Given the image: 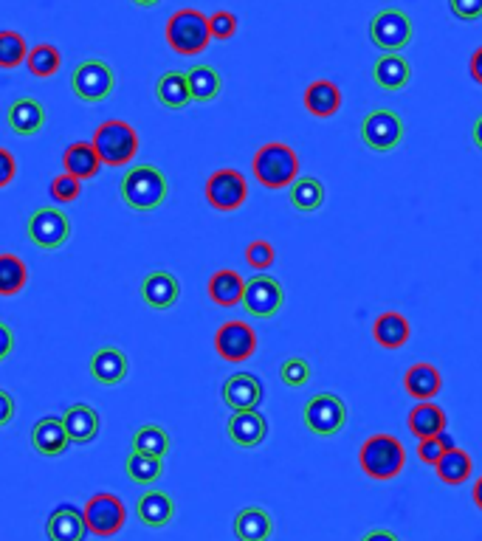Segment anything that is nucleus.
Returning <instances> with one entry per match:
<instances>
[{"instance_id":"obj_1","label":"nucleus","mask_w":482,"mask_h":541,"mask_svg":"<svg viewBox=\"0 0 482 541\" xmlns=\"http://www.w3.org/2000/svg\"><path fill=\"white\" fill-rule=\"evenodd\" d=\"M119 189H122V201L133 212H156L158 206L167 201V195H170V184H167L164 172L153 167V164L130 167Z\"/></svg>"},{"instance_id":"obj_2","label":"nucleus","mask_w":482,"mask_h":541,"mask_svg":"<svg viewBox=\"0 0 482 541\" xmlns=\"http://www.w3.org/2000/svg\"><path fill=\"white\" fill-rule=\"evenodd\" d=\"M358 463L370 480H395L406 465L404 443L392 434H373L361 443Z\"/></svg>"},{"instance_id":"obj_3","label":"nucleus","mask_w":482,"mask_h":541,"mask_svg":"<svg viewBox=\"0 0 482 541\" xmlns=\"http://www.w3.org/2000/svg\"><path fill=\"white\" fill-rule=\"evenodd\" d=\"M251 170L265 189H285V186H294L299 178V155L294 147L271 141L254 153Z\"/></svg>"},{"instance_id":"obj_4","label":"nucleus","mask_w":482,"mask_h":541,"mask_svg":"<svg viewBox=\"0 0 482 541\" xmlns=\"http://www.w3.org/2000/svg\"><path fill=\"white\" fill-rule=\"evenodd\" d=\"M167 43L175 54L184 57H195L203 54L209 43H212V31H209V17L198 12V9H178L175 15L167 20Z\"/></svg>"},{"instance_id":"obj_5","label":"nucleus","mask_w":482,"mask_h":541,"mask_svg":"<svg viewBox=\"0 0 482 541\" xmlns=\"http://www.w3.org/2000/svg\"><path fill=\"white\" fill-rule=\"evenodd\" d=\"M91 144H94L96 155L102 158V164L125 167L139 153V133L133 130V124L122 122V119H110V122H102L96 127Z\"/></svg>"},{"instance_id":"obj_6","label":"nucleus","mask_w":482,"mask_h":541,"mask_svg":"<svg viewBox=\"0 0 482 541\" xmlns=\"http://www.w3.org/2000/svg\"><path fill=\"white\" fill-rule=\"evenodd\" d=\"M302 420L316 437H336L347 423V403L333 392H319L302 406Z\"/></svg>"},{"instance_id":"obj_7","label":"nucleus","mask_w":482,"mask_h":541,"mask_svg":"<svg viewBox=\"0 0 482 541\" xmlns=\"http://www.w3.org/2000/svg\"><path fill=\"white\" fill-rule=\"evenodd\" d=\"M412 37H415V26L401 9H381L370 20V40L384 54H401L412 43Z\"/></svg>"},{"instance_id":"obj_8","label":"nucleus","mask_w":482,"mask_h":541,"mask_svg":"<svg viewBox=\"0 0 482 541\" xmlns=\"http://www.w3.org/2000/svg\"><path fill=\"white\" fill-rule=\"evenodd\" d=\"M116 88V74L105 60H85L79 62L71 74V91L77 93V99L88 105L105 102Z\"/></svg>"},{"instance_id":"obj_9","label":"nucleus","mask_w":482,"mask_h":541,"mask_svg":"<svg viewBox=\"0 0 482 541\" xmlns=\"http://www.w3.org/2000/svg\"><path fill=\"white\" fill-rule=\"evenodd\" d=\"M82 516H85L88 533H94L99 539H110V536H116V533L125 527L127 508L119 496L96 494L88 499V505H85Z\"/></svg>"},{"instance_id":"obj_10","label":"nucleus","mask_w":482,"mask_h":541,"mask_svg":"<svg viewBox=\"0 0 482 541\" xmlns=\"http://www.w3.org/2000/svg\"><path fill=\"white\" fill-rule=\"evenodd\" d=\"M361 141L375 153H392L404 141V122L395 110L378 108L364 116L361 122Z\"/></svg>"},{"instance_id":"obj_11","label":"nucleus","mask_w":482,"mask_h":541,"mask_svg":"<svg viewBox=\"0 0 482 541\" xmlns=\"http://www.w3.org/2000/svg\"><path fill=\"white\" fill-rule=\"evenodd\" d=\"M26 232H29V240H32L34 246L54 251V248H63L65 243H68V237H71V220H68L63 209L43 206V209H37V212L29 217Z\"/></svg>"},{"instance_id":"obj_12","label":"nucleus","mask_w":482,"mask_h":541,"mask_svg":"<svg viewBox=\"0 0 482 541\" xmlns=\"http://www.w3.org/2000/svg\"><path fill=\"white\" fill-rule=\"evenodd\" d=\"M249 198V184L237 170H218L206 181V201L218 212H237Z\"/></svg>"},{"instance_id":"obj_13","label":"nucleus","mask_w":482,"mask_h":541,"mask_svg":"<svg viewBox=\"0 0 482 541\" xmlns=\"http://www.w3.org/2000/svg\"><path fill=\"white\" fill-rule=\"evenodd\" d=\"M285 305V291H282L280 279L257 274L246 282V294H243V308L249 316L257 319H271L277 316Z\"/></svg>"},{"instance_id":"obj_14","label":"nucleus","mask_w":482,"mask_h":541,"mask_svg":"<svg viewBox=\"0 0 482 541\" xmlns=\"http://www.w3.org/2000/svg\"><path fill=\"white\" fill-rule=\"evenodd\" d=\"M215 350L223 361H249L257 353V333L246 322H226L215 333Z\"/></svg>"},{"instance_id":"obj_15","label":"nucleus","mask_w":482,"mask_h":541,"mask_svg":"<svg viewBox=\"0 0 482 541\" xmlns=\"http://www.w3.org/2000/svg\"><path fill=\"white\" fill-rule=\"evenodd\" d=\"M223 403L232 412H254L263 403V381L251 372H234L223 384Z\"/></svg>"},{"instance_id":"obj_16","label":"nucleus","mask_w":482,"mask_h":541,"mask_svg":"<svg viewBox=\"0 0 482 541\" xmlns=\"http://www.w3.org/2000/svg\"><path fill=\"white\" fill-rule=\"evenodd\" d=\"M226 434L237 449H257L268 437V420L260 409L254 412H232L226 423Z\"/></svg>"},{"instance_id":"obj_17","label":"nucleus","mask_w":482,"mask_h":541,"mask_svg":"<svg viewBox=\"0 0 482 541\" xmlns=\"http://www.w3.org/2000/svg\"><path fill=\"white\" fill-rule=\"evenodd\" d=\"M181 296V282L172 277L170 271H153L141 282V299L147 302V308L170 310Z\"/></svg>"},{"instance_id":"obj_18","label":"nucleus","mask_w":482,"mask_h":541,"mask_svg":"<svg viewBox=\"0 0 482 541\" xmlns=\"http://www.w3.org/2000/svg\"><path fill=\"white\" fill-rule=\"evenodd\" d=\"M302 102H305V110H308L311 116H316V119H330V116H336L339 108H342V91H339V85L330 82V79H316V82H311V85L305 88Z\"/></svg>"},{"instance_id":"obj_19","label":"nucleus","mask_w":482,"mask_h":541,"mask_svg":"<svg viewBox=\"0 0 482 541\" xmlns=\"http://www.w3.org/2000/svg\"><path fill=\"white\" fill-rule=\"evenodd\" d=\"M46 536L48 541H85V536H88L85 516L74 505H60L48 516Z\"/></svg>"},{"instance_id":"obj_20","label":"nucleus","mask_w":482,"mask_h":541,"mask_svg":"<svg viewBox=\"0 0 482 541\" xmlns=\"http://www.w3.org/2000/svg\"><path fill=\"white\" fill-rule=\"evenodd\" d=\"M65 432H68V440L77 443V446H88L94 443L96 434H99V415H96L94 406L88 403H74L65 409Z\"/></svg>"},{"instance_id":"obj_21","label":"nucleus","mask_w":482,"mask_h":541,"mask_svg":"<svg viewBox=\"0 0 482 541\" xmlns=\"http://www.w3.org/2000/svg\"><path fill=\"white\" fill-rule=\"evenodd\" d=\"M136 516L144 527L161 530L175 519V502L164 491H144L136 502Z\"/></svg>"},{"instance_id":"obj_22","label":"nucleus","mask_w":482,"mask_h":541,"mask_svg":"<svg viewBox=\"0 0 482 541\" xmlns=\"http://www.w3.org/2000/svg\"><path fill=\"white\" fill-rule=\"evenodd\" d=\"M130 372V364H127V356L119 350V347H102L96 350L94 358H91V375L102 387H116L122 384Z\"/></svg>"},{"instance_id":"obj_23","label":"nucleus","mask_w":482,"mask_h":541,"mask_svg":"<svg viewBox=\"0 0 482 541\" xmlns=\"http://www.w3.org/2000/svg\"><path fill=\"white\" fill-rule=\"evenodd\" d=\"M6 119H9V127L15 130L17 136H34L46 124V108L32 96H23V99H15L9 105Z\"/></svg>"},{"instance_id":"obj_24","label":"nucleus","mask_w":482,"mask_h":541,"mask_svg":"<svg viewBox=\"0 0 482 541\" xmlns=\"http://www.w3.org/2000/svg\"><path fill=\"white\" fill-rule=\"evenodd\" d=\"M209 299L218 305V308H234V305H243V294H246V279L240 277L232 268H220L209 279Z\"/></svg>"},{"instance_id":"obj_25","label":"nucleus","mask_w":482,"mask_h":541,"mask_svg":"<svg viewBox=\"0 0 482 541\" xmlns=\"http://www.w3.org/2000/svg\"><path fill=\"white\" fill-rule=\"evenodd\" d=\"M412 79V65L401 54H381L373 65V82L384 91H401Z\"/></svg>"},{"instance_id":"obj_26","label":"nucleus","mask_w":482,"mask_h":541,"mask_svg":"<svg viewBox=\"0 0 482 541\" xmlns=\"http://www.w3.org/2000/svg\"><path fill=\"white\" fill-rule=\"evenodd\" d=\"M68 432H65V423L60 418H43L34 423L32 429V446L37 454L43 457H60L68 449Z\"/></svg>"},{"instance_id":"obj_27","label":"nucleus","mask_w":482,"mask_h":541,"mask_svg":"<svg viewBox=\"0 0 482 541\" xmlns=\"http://www.w3.org/2000/svg\"><path fill=\"white\" fill-rule=\"evenodd\" d=\"M234 536L237 541H268L274 536V519L265 508H243L234 516Z\"/></svg>"},{"instance_id":"obj_28","label":"nucleus","mask_w":482,"mask_h":541,"mask_svg":"<svg viewBox=\"0 0 482 541\" xmlns=\"http://www.w3.org/2000/svg\"><path fill=\"white\" fill-rule=\"evenodd\" d=\"M404 387L409 392V398H415L420 403L432 401L443 389V378L432 364H412L404 375Z\"/></svg>"},{"instance_id":"obj_29","label":"nucleus","mask_w":482,"mask_h":541,"mask_svg":"<svg viewBox=\"0 0 482 541\" xmlns=\"http://www.w3.org/2000/svg\"><path fill=\"white\" fill-rule=\"evenodd\" d=\"M412 336V327L406 322V316L387 310L375 319L373 325V339L384 347V350H401L406 341Z\"/></svg>"},{"instance_id":"obj_30","label":"nucleus","mask_w":482,"mask_h":541,"mask_svg":"<svg viewBox=\"0 0 482 541\" xmlns=\"http://www.w3.org/2000/svg\"><path fill=\"white\" fill-rule=\"evenodd\" d=\"M63 167L68 175H74L79 181H88V178H96V172L102 167V158L96 155L91 141H77V144L65 147Z\"/></svg>"},{"instance_id":"obj_31","label":"nucleus","mask_w":482,"mask_h":541,"mask_svg":"<svg viewBox=\"0 0 482 541\" xmlns=\"http://www.w3.org/2000/svg\"><path fill=\"white\" fill-rule=\"evenodd\" d=\"M156 99L161 108L167 110H184L192 102V93H189V82L184 71H167L161 74L156 82Z\"/></svg>"},{"instance_id":"obj_32","label":"nucleus","mask_w":482,"mask_h":541,"mask_svg":"<svg viewBox=\"0 0 482 541\" xmlns=\"http://www.w3.org/2000/svg\"><path fill=\"white\" fill-rule=\"evenodd\" d=\"M406 423H409V432L415 434L418 440H426V437H437V434L446 432V423H449V420H446V412H443L437 403L423 401L409 412Z\"/></svg>"},{"instance_id":"obj_33","label":"nucleus","mask_w":482,"mask_h":541,"mask_svg":"<svg viewBox=\"0 0 482 541\" xmlns=\"http://www.w3.org/2000/svg\"><path fill=\"white\" fill-rule=\"evenodd\" d=\"M187 82L192 102H215L223 88V79L212 65H192L187 71Z\"/></svg>"},{"instance_id":"obj_34","label":"nucleus","mask_w":482,"mask_h":541,"mask_svg":"<svg viewBox=\"0 0 482 541\" xmlns=\"http://www.w3.org/2000/svg\"><path fill=\"white\" fill-rule=\"evenodd\" d=\"M435 471L440 482H446V485H463V482H468V477H471L474 463H471L468 451H463L460 446H454V449H449L443 457H440V463L435 465Z\"/></svg>"},{"instance_id":"obj_35","label":"nucleus","mask_w":482,"mask_h":541,"mask_svg":"<svg viewBox=\"0 0 482 541\" xmlns=\"http://www.w3.org/2000/svg\"><path fill=\"white\" fill-rule=\"evenodd\" d=\"M291 203H294L296 212H305V215L319 212L322 203H325V186L313 175H302L291 186Z\"/></svg>"},{"instance_id":"obj_36","label":"nucleus","mask_w":482,"mask_h":541,"mask_svg":"<svg viewBox=\"0 0 482 541\" xmlns=\"http://www.w3.org/2000/svg\"><path fill=\"white\" fill-rule=\"evenodd\" d=\"M29 268L17 254H0V296H15L26 288Z\"/></svg>"},{"instance_id":"obj_37","label":"nucleus","mask_w":482,"mask_h":541,"mask_svg":"<svg viewBox=\"0 0 482 541\" xmlns=\"http://www.w3.org/2000/svg\"><path fill=\"white\" fill-rule=\"evenodd\" d=\"M125 471L133 482L153 485L164 474V460L161 457H150V454H139V451H130L125 460Z\"/></svg>"},{"instance_id":"obj_38","label":"nucleus","mask_w":482,"mask_h":541,"mask_svg":"<svg viewBox=\"0 0 482 541\" xmlns=\"http://www.w3.org/2000/svg\"><path fill=\"white\" fill-rule=\"evenodd\" d=\"M133 451L164 460L167 451H170V434H167V429L156 426V423H147V426H141L139 432L133 434Z\"/></svg>"},{"instance_id":"obj_39","label":"nucleus","mask_w":482,"mask_h":541,"mask_svg":"<svg viewBox=\"0 0 482 541\" xmlns=\"http://www.w3.org/2000/svg\"><path fill=\"white\" fill-rule=\"evenodd\" d=\"M60 62H63V57L51 43H40V46L29 48V57H26V65L37 79L54 77L60 71Z\"/></svg>"},{"instance_id":"obj_40","label":"nucleus","mask_w":482,"mask_h":541,"mask_svg":"<svg viewBox=\"0 0 482 541\" xmlns=\"http://www.w3.org/2000/svg\"><path fill=\"white\" fill-rule=\"evenodd\" d=\"M26 57H29L26 37L17 31H0V68L12 71L20 62H26Z\"/></svg>"},{"instance_id":"obj_41","label":"nucleus","mask_w":482,"mask_h":541,"mask_svg":"<svg viewBox=\"0 0 482 541\" xmlns=\"http://www.w3.org/2000/svg\"><path fill=\"white\" fill-rule=\"evenodd\" d=\"M280 378H282V384L285 387H305L308 381H311V364L305 361V358H288V361H282V367H280Z\"/></svg>"},{"instance_id":"obj_42","label":"nucleus","mask_w":482,"mask_h":541,"mask_svg":"<svg viewBox=\"0 0 482 541\" xmlns=\"http://www.w3.org/2000/svg\"><path fill=\"white\" fill-rule=\"evenodd\" d=\"M449 449H454V443L449 440V434H437V437H426V440H420L418 443V457L420 463L426 465H437L440 463V457L446 454Z\"/></svg>"},{"instance_id":"obj_43","label":"nucleus","mask_w":482,"mask_h":541,"mask_svg":"<svg viewBox=\"0 0 482 541\" xmlns=\"http://www.w3.org/2000/svg\"><path fill=\"white\" fill-rule=\"evenodd\" d=\"M48 192H51V201L71 203L82 195V181L74 178V175H68V172H63V175H57V178L51 181V189H48Z\"/></svg>"},{"instance_id":"obj_44","label":"nucleus","mask_w":482,"mask_h":541,"mask_svg":"<svg viewBox=\"0 0 482 541\" xmlns=\"http://www.w3.org/2000/svg\"><path fill=\"white\" fill-rule=\"evenodd\" d=\"M246 263L251 268H257V271H265V268L277 263V251L268 240H251L249 248H246Z\"/></svg>"},{"instance_id":"obj_45","label":"nucleus","mask_w":482,"mask_h":541,"mask_svg":"<svg viewBox=\"0 0 482 541\" xmlns=\"http://www.w3.org/2000/svg\"><path fill=\"white\" fill-rule=\"evenodd\" d=\"M209 31L215 40H229L237 34V17L232 12H215L209 17Z\"/></svg>"},{"instance_id":"obj_46","label":"nucleus","mask_w":482,"mask_h":541,"mask_svg":"<svg viewBox=\"0 0 482 541\" xmlns=\"http://www.w3.org/2000/svg\"><path fill=\"white\" fill-rule=\"evenodd\" d=\"M451 15L457 20H466V23H474L482 17V0H449Z\"/></svg>"},{"instance_id":"obj_47","label":"nucleus","mask_w":482,"mask_h":541,"mask_svg":"<svg viewBox=\"0 0 482 541\" xmlns=\"http://www.w3.org/2000/svg\"><path fill=\"white\" fill-rule=\"evenodd\" d=\"M17 175V158L6 147H0V189L9 186Z\"/></svg>"},{"instance_id":"obj_48","label":"nucleus","mask_w":482,"mask_h":541,"mask_svg":"<svg viewBox=\"0 0 482 541\" xmlns=\"http://www.w3.org/2000/svg\"><path fill=\"white\" fill-rule=\"evenodd\" d=\"M12 350H15V333H12V327L0 322V361L12 356Z\"/></svg>"},{"instance_id":"obj_49","label":"nucleus","mask_w":482,"mask_h":541,"mask_svg":"<svg viewBox=\"0 0 482 541\" xmlns=\"http://www.w3.org/2000/svg\"><path fill=\"white\" fill-rule=\"evenodd\" d=\"M12 418H15V398L6 389H0V426H6Z\"/></svg>"},{"instance_id":"obj_50","label":"nucleus","mask_w":482,"mask_h":541,"mask_svg":"<svg viewBox=\"0 0 482 541\" xmlns=\"http://www.w3.org/2000/svg\"><path fill=\"white\" fill-rule=\"evenodd\" d=\"M468 71H471V79L482 85V46L471 54V62H468Z\"/></svg>"},{"instance_id":"obj_51","label":"nucleus","mask_w":482,"mask_h":541,"mask_svg":"<svg viewBox=\"0 0 482 541\" xmlns=\"http://www.w3.org/2000/svg\"><path fill=\"white\" fill-rule=\"evenodd\" d=\"M361 541H401L392 530H370Z\"/></svg>"},{"instance_id":"obj_52","label":"nucleus","mask_w":482,"mask_h":541,"mask_svg":"<svg viewBox=\"0 0 482 541\" xmlns=\"http://www.w3.org/2000/svg\"><path fill=\"white\" fill-rule=\"evenodd\" d=\"M471 136H474V144H477V150H482V116L474 122V130H471Z\"/></svg>"},{"instance_id":"obj_53","label":"nucleus","mask_w":482,"mask_h":541,"mask_svg":"<svg viewBox=\"0 0 482 541\" xmlns=\"http://www.w3.org/2000/svg\"><path fill=\"white\" fill-rule=\"evenodd\" d=\"M471 496H474V505L482 511V477L474 482V491H471Z\"/></svg>"},{"instance_id":"obj_54","label":"nucleus","mask_w":482,"mask_h":541,"mask_svg":"<svg viewBox=\"0 0 482 541\" xmlns=\"http://www.w3.org/2000/svg\"><path fill=\"white\" fill-rule=\"evenodd\" d=\"M136 6H141V9H153V6H158L161 0H133Z\"/></svg>"}]
</instances>
